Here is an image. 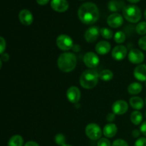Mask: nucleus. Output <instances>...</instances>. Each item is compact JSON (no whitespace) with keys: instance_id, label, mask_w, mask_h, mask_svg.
<instances>
[{"instance_id":"obj_27","label":"nucleus","mask_w":146,"mask_h":146,"mask_svg":"<svg viewBox=\"0 0 146 146\" xmlns=\"http://www.w3.org/2000/svg\"><path fill=\"white\" fill-rule=\"evenodd\" d=\"M135 30L139 35L146 34V21H141L138 23L135 27Z\"/></svg>"},{"instance_id":"obj_4","label":"nucleus","mask_w":146,"mask_h":146,"mask_svg":"<svg viewBox=\"0 0 146 146\" xmlns=\"http://www.w3.org/2000/svg\"><path fill=\"white\" fill-rule=\"evenodd\" d=\"M123 17L131 23H137L141 20L142 17L141 10L138 6L126 5L123 9Z\"/></svg>"},{"instance_id":"obj_6","label":"nucleus","mask_w":146,"mask_h":146,"mask_svg":"<svg viewBox=\"0 0 146 146\" xmlns=\"http://www.w3.org/2000/svg\"><path fill=\"white\" fill-rule=\"evenodd\" d=\"M56 46L62 51H68L72 49L74 46V41L69 36L66 34H61L58 36L56 41Z\"/></svg>"},{"instance_id":"obj_39","label":"nucleus","mask_w":146,"mask_h":146,"mask_svg":"<svg viewBox=\"0 0 146 146\" xmlns=\"http://www.w3.org/2000/svg\"><path fill=\"white\" fill-rule=\"evenodd\" d=\"M50 0H36V2L38 3L39 5H46V4H48V2H49Z\"/></svg>"},{"instance_id":"obj_33","label":"nucleus","mask_w":146,"mask_h":146,"mask_svg":"<svg viewBox=\"0 0 146 146\" xmlns=\"http://www.w3.org/2000/svg\"><path fill=\"white\" fill-rule=\"evenodd\" d=\"M0 47H1V50H0V54H3L4 53L6 48V41L2 36L0 37Z\"/></svg>"},{"instance_id":"obj_40","label":"nucleus","mask_w":146,"mask_h":146,"mask_svg":"<svg viewBox=\"0 0 146 146\" xmlns=\"http://www.w3.org/2000/svg\"><path fill=\"white\" fill-rule=\"evenodd\" d=\"M72 49L74 50L75 52H78V51H79L80 49H81V47H80L78 44H74V46H73V48H72Z\"/></svg>"},{"instance_id":"obj_15","label":"nucleus","mask_w":146,"mask_h":146,"mask_svg":"<svg viewBox=\"0 0 146 146\" xmlns=\"http://www.w3.org/2000/svg\"><path fill=\"white\" fill-rule=\"evenodd\" d=\"M51 7L57 12H64L68 9V2L67 0H51Z\"/></svg>"},{"instance_id":"obj_34","label":"nucleus","mask_w":146,"mask_h":146,"mask_svg":"<svg viewBox=\"0 0 146 146\" xmlns=\"http://www.w3.org/2000/svg\"><path fill=\"white\" fill-rule=\"evenodd\" d=\"M115 114L113 113H109L106 116V120L108 122L111 123L115 120Z\"/></svg>"},{"instance_id":"obj_18","label":"nucleus","mask_w":146,"mask_h":146,"mask_svg":"<svg viewBox=\"0 0 146 146\" xmlns=\"http://www.w3.org/2000/svg\"><path fill=\"white\" fill-rule=\"evenodd\" d=\"M118 131V128L114 123H108L104 126L103 133L106 138H111L115 136Z\"/></svg>"},{"instance_id":"obj_16","label":"nucleus","mask_w":146,"mask_h":146,"mask_svg":"<svg viewBox=\"0 0 146 146\" xmlns=\"http://www.w3.org/2000/svg\"><path fill=\"white\" fill-rule=\"evenodd\" d=\"M111 49V45L108 41H101L96 45L95 50L100 55L107 54Z\"/></svg>"},{"instance_id":"obj_23","label":"nucleus","mask_w":146,"mask_h":146,"mask_svg":"<svg viewBox=\"0 0 146 146\" xmlns=\"http://www.w3.org/2000/svg\"><path fill=\"white\" fill-rule=\"evenodd\" d=\"M143 121V115L140 111H135L131 113V121L135 125H140Z\"/></svg>"},{"instance_id":"obj_25","label":"nucleus","mask_w":146,"mask_h":146,"mask_svg":"<svg viewBox=\"0 0 146 146\" xmlns=\"http://www.w3.org/2000/svg\"><path fill=\"white\" fill-rule=\"evenodd\" d=\"M100 34L106 39H111L113 36V33L112 30L106 27H103L100 29Z\"/></svg>"},{"instance_id":"obj_26","label":"nucleus","mask_w":146,"mask_h":146,"mask_svg":"<svg viewBox=\"0 0 146 146\" xmlns=\"http://www.w3.org/2000/svg\"><path fill=\"white\" fill-rule=\"evenodd\" d=\"M125 34L123 31H118L114 35V41L117 43V44H123L124 41H125Z\"/></svg>"},{"instance_id":"obj_9","label":"nucleus","mask_w":146,"mask_h":146,"mask_svg":"<svg viewBox=\"0 0 146 146\" xmlns=\"http://www.w3.org/2000/svg\"><path fill=\"white\" fill-rule=\"evenodd\" d=\"M128 104L123 100H118L112 105V111L115 115H123L128 111Z\"/></svg>"},{"instance_id":"obj_38","label":"nucleus","mask_w":146,"mask_h":146,"mask_svg":"<svg viewBox=\"0 0 146 146\" xmlns=\"http://www.w3.org/2000/svg\"><path fill=\"white\" fill-rule=\"evenodd\" d=\"M24 146H39L38 143L35 141H28V142L26 143V144L24 145Z\"/></svg>"},{"instance_id":"obj_37","label":"nucleus","mask_w":146,"mask_h":146,"mask_svg":"<svg viewBox=\"0 0 146 146\" xmlns=\"http://www.w3.org/2000/svg\"><path fill=\"white\" fill-rule=\"evenodd\" d=\"M141 131H138V130H137V129H135V130H133V132H132V135H133V138H138V137L140 136V135H141Z\"/></svg>"},{"instance_id":"obj_17","label":"nucleus","mask_w":146,"mask_h":146,"mask_svg":"<svg viewBox=\"0 0 146 146\" xmlns=\"http://www.w3.org/2000/svg\"><path fill=\"white\" fill-rule=\"evenodd\" d=\"M134 76L139 81H146V65L140 64L134 70Z\"/></svg>"},{"instance_id":"obj_21","label":"nucleus","mask_w":146,"mask_h":146,"mask_svg":"<svg viewBox=\"0 0 146 146\" xmlns=\"http://www.w3.org/2000/svg\"><path fill=\"white\" fill-rule=\"evenodd\" d=\"M143 90V86L140 83L134 82L130 84L128 87V91L131 95H137Z\"/></svg>"},{"instance_id":"obj_22","label":"nucleus","mask_w":146,"mask_h":146,"mask_svg":"<svg viewBox=\"0 0 146 146\" xmlns=\"http://www.w3.org/2000/svg\"><path fill=\"white\" fill-rule=\"evenodd\" d=\"M24 139L20 135H14L10 138L8 142V146H23Z\"/></svg>"},{"instance_id":"obj_35","label":"nucleus","mask_w":146,"mask_h":146,"mask_svg":"<svg viewBox=\"0 0 146 146\" xmlns=\"http://www.w3.org/2000/svg\"><path fill=\"white\" fill-rule=\"evenodd\" d=\"M9 60V55L7 53H3L1 54V61L4 62H7Z\"/></svg>"},{"instance_id":"obj_24","label":"nucleus","mask_w":146,"mask_h":146,"mask_svg":"<svg viewBox=\"0 0 146 146\" xmlns=\"http://www.w3.org/2000/svg\"><path fill=\"white\" fill-rule=\"evenodd\" d=\"M113 78V73L109 69H104L99 73V78L104 81H109Z\"/></svg>"},{"instance_id":"obj_19","label":"nucleus","mask_w":146,"mask_h":146,"mask_svg":"<svg viewBox=\"0 0 146 146\" xmlns=\"http://www.w3.org/2000/svg\"><path fill=\"white\" fill-rule=\"evenodd\" d=\"M130 106L136 111L141 110L144 106V101L139 96H133L129 100Z\"/></svg>"},{"instance_id":"obj_43","label":"nucleus","mask_w":146,"mask_h":146,"mask_svg":"<svg viewBox=\"0 0 146 146\" xmlns=\"http://www.w3.org/2000/svg\"><path fill=\"white\" fill-rule=\"evenodd\" d=\"M144 17H145V19H146V9H145V12H144Z\"/></svg>"},{"instance_id":"obj_31","label":"nucleus","mask_w":146,"mask_h":146,"mask_svg":"<svg viewBox=\"0 0 146 146\" xmlns=\"http://www.w3.org/2000/svg\"><path fill=\"white\" fill-rule=\"evenodd\" d=\"M138 46L141 49L146 51V36L141 37L138 41Z\"/></svg>"},{"instance_id":"obj_29","label":"nucleus","mask_w":146,"mask_h":146,"mask_svg":"<svg viewBox=\"0 0 146 146\" xmlns=\"http://www.w3.org/2000/svg\"><path fill=\"white\" fill-rule=\"evenodd\" d=\"M109 140L106 138H103L99 139V141L97 143V146H111Z\"/></svg>"},{"instance_id":"obj_13","label":"nucleus","mask_w":146,"mask_h":146,"mask_svg":"<svg viewBox=\"0 0 146 146\" xmlns=\"http://www.w3.org/2000/svg\"><path fill=\"white\" fill-rule=\"evenodd\" d=\"M127 48L123 45H117L113 48L111 56L117 61H121L124 59L127 55Z\"/></svg>"},{"instance_id":"obj_1","label":"nucleus","mask_w":146,"mask_h":146,"mask_svg":"<svg viewBox=\"0 0 146 146\" xmlns=\"http://www.w3.org/2000/svg\"><path fill=\"white\" fill-rule=\"evenodd\" d=\"M78 17L80 21L84 24L88 25L93 24L98 19L99 10L94 3H84L78 8Z\"/></svg>"},{"instance_id":"obj_30","label":"nucleus","mask_w":146,"mask_h":146,"mask_svg":"<svg viewBox=\"0 0 146 146\" xmlns=\"http://www.w3.org/2000/svg\"><path fill=\"white\" fill-rule=\"evenodd\" d=\"M111 146H129L128 143L123 139H117L113 141Z\"/></svg>"},{"instance_id":"obj_8","label":"nucleus","mask_w":146,"mask_h":146,"mask_svg":"<svg viewBox=\"0 0 146 146\" xmlns=\"http://www.w3.org/2000/svg\"><path fill=\"white\" fill-rule=\"evenodd\" d=\"M128 60L133 64H141L145 59L144 54L139 49L133 48L128 53Z\"/></svg>"},{"instance_id":"obj_45","label":"nucleus","mask_w":146,"mask_h":146,"mask_svg":"<svg viewBox=\"0 0 146 146\" xmlns=\"http://www.w3.org/2000/svg\"><path fill=\"white\" fill-rule=\"evenodd\" d=\"M145 118H146V111H145Z\"/></svg>"},{"instance_id":"obj_7","label":"nucleus","mask_w":146,"mask_h":146,"mask_svg":"<svg viewBox=\"0 0 146 146\" xmlns=\"http://www.w3.org/2000/svg\"><path fill=\"white\" fill-rule=\"evenodd\" d=\"M100 62V59L96 54L94 52H87L84 56V63L90 69L96 68Z\"/></svg>"},{"instance_id":"obj_12","label":"nucleus","mask_w":146,"mask_h":146,"mask_svg":"<svg viewBox=\"0 0 146 146\" xmlns=\"http://www.w3.org/2000/svg\"><path fill=\"white\" fill-rule=\"evenodd\" d=\"M100 29L97 27H91L86 31L84 38L88 43L95 42L100 35Z\"/></svg>"},{"instance_id":"obj_36","label":"nucleus","mask_w":146,"mask_h":146,"mask_svg":"<svg viewBox=\"0 0 146 146\" xmlns=\"http://www.w3.org/2000/svg\"><path fill=\"white\" fill-rule=\"evenodd\" d=\"M140 129H141V132L145 136H146V121H145V122H143L141 124Z\"/></svg>"},{"instance_id":"obj_2","label":"nucleus","mask_w":146,"mask_h":146,"mask_svg":"<svg viewBox=\"0 0 146 146\" xmlns=\"http://www.w3.org/2000/svg\"><path fill=\"white\" fill-rule=\"evenodd\" d=\"M77 64V58L74 54L65 52L58 56L57 65L61 71L65 73L71 72L75 69Z\"/></svg>"},{"instance_id":"obj_5","label":"nucleus","mask_w":146,"mask_h":146,"mask_svg":"<svg viewBox=\"0 0 146 146\" xmlns=\"http://www.w3.org/2000/svg\"><path fill=\"white\" fill-rule=\"evenodd\" d=\"M86 135L89 139L92 141H97L101 139L102 136V130L101 127L96 123H89L85 128Z\"/></svg>"},{"instance_id":"obj_3","label":"nucleus","mask_w":146,"mask_h":146,"mask_svg":"<svg viewBox=\"0 0 146 146\" xmlns=\"http://www.w3.org/2000/svg\"><path fill=\"white\" fill-rule=\"evenodd\" d=\"M99 79V74L94 69L84 71L80 76L79 82L81 86L86 89H91L96 86Z\"/></svg>"},{"instance_id":"obj_10","label":"nucleus","mask_w":146,"mask_h":146,"mask_svg":"<svg viewBox=\"0 0 146 146\" xmlns=\"http://www.w3.org/2000/svg\"><path fill=\"white\" fill-rule=\"evenodd\" d=\"M107 24L111 28H118L123 24V17L118 13L111 14L107 19Z\"/></svg>"},{"instance_id":"obj_20","label":"nucleus","mask_w":146,"mask_h":146,"mask_svg":"<svg viewBox=\"0 0 146 146\" xmlns=\"http://www.w3.org/2000/svg\"><path fill=\"white\" fill-rule=\"evenodd\" d=\"M125 4L123 1H116V0H111L108 2V8L111 11H118L121 9H123L125 7Z\"/></svg>"},{"instance_id":"obj_14","label":"nucleus","mask_w":146,"mask_h":146,"mask_svg":"<svg viewBox=\"0 0 146 146\" xmlns=\"http://www.w3.org/2000/svg\"><path fill=\"white\" fill-rule=\"evenodd\" d=\"M19 19L20 22L24 26L31 25L34 21L32 13L28 9H22L20 11L19 14Z\"/></svg>"},{"instance_id":"obj_46","label":"nucleus","mask_w":146,"mask_h":146,"mask_svg":"<svg viewBox=\"0 0 146 146\" xmlns=\"http://www.w3.org/2000/svg\"><path fill=\"white\" fill-rule=\"evenodd\" d=\"M145 104H146V98H145Z\"/></svg>"},{"instance_id":"obj_11","label":"nucleus","mask_w":146,"mask_h":146,"mask_svg":"<svg viewBox=\"0 0 146 146\" xmlns=\"http://www.w3.org/2000/svg\"><path fill=\"white\" fill-rule=\"evenodd\" d=\"M67 99L71 104H77L81 99V91L76 86H71L66 91Z\"/></svg>"},{"instance_id":"obj_44","label":"nucleus","mask_w":146,"mask_h":146,"mask_svg":"<svg viewBox=\"0 0 146 146\" xmlns=\"http://www.w3.org/2000/svg\"><path fill=\"white\" fill-rule=\"evenodd\" d=\"M145 87H146V81H145Z\"/></svg>"},{"instance_id":"obj_28","label":"nucleus","mask_w":146,"mask_h":146,"mask_svg":"<svg viewBox=\"0 0 146 146\" xmlns=\"http://www.w3.org/2000/svg\"><path fill=\"white\" fill-rule=\"evenodd\" d=\"M54 141L55 143L58 145L62 146L65 145L66 142V138L65 135H63L61 133H58L55 135V138H54Z\"/></svg>"},{"instance_id":"obj_42","label":"nucleus","mask_w":146,"mask_h":146,"mask_svg":"<svg viewBox=\"0 0 146 146\" xmlns=\"http://www.w3.org/2000/svg\"><path fill=\"white\" fill-rule=\"evenodd\" d=\"M62 146H73V145H69V144H65V145H62Z\"/></svg>"},{"instance_id":"obj_41","label":"nucleus","mask_w":146,"mask_h":146,"mask_svg":"<svg viewBox=\"0 0 146 146\" xmlns=\"http://www.w3.org/2000/svg\"><path fill=\"white\" fill-rule=\"evenodd\" d=\"M127 1H129V2H131V3H138V2H139L140 1H141V0H127Z\"/></svg>"},{"instance_id":"obj_32","label":"nucleus","mask_w":146,"mask_h":146,"mask_svg":"<svg viewBox=\"0 0 146 146\" xmlns=\"http://www.w3.org/2000/svg\"><path fill=\"white\" fill-rule=\"evenodd\" d=\"M135 146H146V138H140L135 141Z\"/></svg>"}]
</instances>
